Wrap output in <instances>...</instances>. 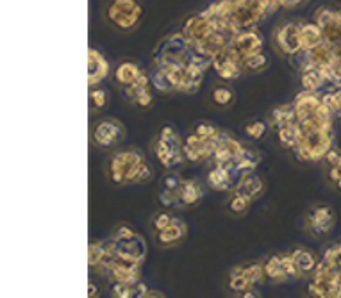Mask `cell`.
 I'll return each mask as SVG.
<instances>
[{"label":"cell","mask_w":341,"mask_h":298,"mask_svg":"<svg viewBox=\"0 0 341 298\" xmlns=\"http://www.w3.org/2000/svg\"><path fill=\"white\" fill-rule=\"evenodd\" d=\"M143 9L138 0H113L107 9V18L120 31H130L138 25Z\"/></svg>","instance_id":"1"},{"label":"cell","mask_w":341,"mask_h":298,"mask_svg":"<svg viewBox=\"0 0 341 298\" xmlns=\"http://www.w3.org/2000/svg\"><path fill=\"white\" fill-rule=\"evenodd\" d=\"M125 136V129L118 120H106V122H100L99 125L93 130V140L99 147L109 148L116 145L118 141L123 140Z\"/></svg>","instance_id":"2"},{"label":"cell","mask_w":341,"mask_h":298,"mask_svg":"<svg viewBox=\"0 0 341 298\" xmlns=\"http://www.w3.org/2000/svg\"><path fill=\"white\" fill-rule=\"evenodd\" d=\"M143 159H141V155L138 154V152L130 150V152H118V154L115 155L113 159H111L109 163V172H111V180H113L115 184H122V182H127V173H129V170L132 168L134 165H138V163H141Z\"/></svg>","instance_id":"3"},{"label":"cell","mask_w":341,"mask_h":298,"mask_svg":"<svg viewBox=\"0 0 341 298\" xmlns=\"http://www.w3.org/2000/svg\"><path fill=\"white\" fill-rule=\"evenodd\" d=\"M263 36L257 31H245V32H238L236 38L231 41V47L239 54V57H246L252 56V54L263 52Z\"/></svg>","instance_id":"4"},{"label":"cell","mask_w":341,"mask_h":298,"mask_svg":"<svg viewBox=\"0 0 341 298\" xmlns=\"http://www.w3.org/2000/svg\"><path fill=\"white\" fill-rule=\"evenodd\" d=\"M275 41H277L279 49L286 54H297L302 52V45H300V25L299 24H289L282 25L275 34Z\"/></svg>","instance_id":"5"},{"label":"cell","mask_w":341,"mask_h":298,"mask_svg":"<svg viewBox=\"0 0 341 298\" xmlns=\"http://www.w3.org/2000/svg\"><path fill=\"white\" fill-rule=\"evenodd\" d=\"M155 155H157L159 163L166 168H173V166L180 165L184 161L183 154V145L180 143H170L159 137L157 143H155Z\"/></svg>","instance_id":"6"},{"label":"cell","mask_w":341,"mask_h":298,"mask_svg":"<svg viewBox=\"0 0 341 298\" xmlns=\"http://www.w3.org/2000/svg\"><path fill=\"white\" fill-rule=\"evenodd\" d=\"M109 74V63L106 61V57L95 49L88 50V84L89 88H93L95 84H99L100 81L107 77Z\"/></svg>","instance_id":"7"},{"label":"cell","mask_w":341,"mask_h":298,"mask_svg":"<svg viewBox=\"0 0 341 298\" xmlns=\"http://www.w3.org/2000/svg\"><path fill=\"white\" fill-rule=\"evenodd\" d=\"M307 221H309V227L313 228L314 234H327L334 225V213L331 207H316L309 213Z\"/></svg>","instance_id":"8"},{"label":"cell","mask_w":341,"mask_h":298,"mask_svg":"<svg viewBox=\"0 0 341 298\" xmlns=\"http://www.w3.org/2000/svg\"><path fill=\"white\" fill-rule=\"evenodd\" d=\"M234 193L248 197L250 200H256L264 193V182L261 177L254 175V173H245L243 179L238 182V186L234 188Z\"/></svg>","instance_id":"9"},{"label":"cell","mask_w":341,"mask_h":298,"mask_svg":"<svg viewBox=\"0 0 341 298\" xmlns=\"http://www.w3.org/2000/svg\"><path fill=\"white\" fill-rule=\"evenodd\" d=\"M324 43V31L318 24H304L300 25V45L302 52H309L314 47Z\"/></svg>","instance_id":"10"},{"label":"cell","mask_w":341,"mask_h":298,"mask_svg":"<svg viewBox=\"0 0 341 298\" xmlns=\"http://www.w3.org/2000/svg\"><path fill=\"white\" fill-rule=\"evenodd\" d=\"M177 193H179V205L195 207L200 202L204 191H202V186L197 180H183V184H180Z\"/></svg>","instance_id":"11"},{"label":"cell","mask_w":341,"mask_h":298,"mask_svg":"<svg viewBox=\"0 0 341 298\" xmlns=\"http://www.w3.org/2000/svg\"><path fill=\"white\" fill-rule=\"evenodd\" d=\"M320 104H322L320 97H318L314 91H307V89H306L304 93L297 95L295 104H293V107H295V112H297V118L300 120V118H304V116H307V114H313Z\"/></svg>","instance_id":"12"},{"label":"cell","mask_w":341,"mask_h":298,"mask_svg":"<svg viewBox=\"0 0 341 298\" xmlns=\"http://www.w3.org/2000/svg\"><path fill=\"white\" fill-rule=\"evenodd\" d=\"M232 173L234 170H229L225 166H218L216 165L211 172L208 173V182L213 190L216 191H227L231 190V182H232Z\"/></svg>","instance_id":"13"},{"label":"cell","mask_w":341,"mask_h":298,"mask_svg":"<svg viewBox=\"0 0 341 298\" xmlns=\"http://www.w3.org/2000/svg\"><path fill=\"white\" fill-rule=\"evenodd\" d=\"M259 161H261V155L257 154V152L243 148L241 154L234 159V172L241 173V175H245V173H252L254 170H256V166L259 165Z\"/></svg>","instance_id":"14"},{"label":"cell","mask_w":341,"mask_h":298,"mask_svg":"<svg viewBox=\"0 0 341 298\" xmlns=\"http://www.w3.org/2000/svg\"><path fill=\"white\" fill-rule=\"evenodd\" d=\"M184 236H186V225H184L180 220H175V218H173L172 223H170L165 231H161L157 234V239L161 245H173V243L180 241Z\"/></svg>","instance_id":"15"},{"label":"cell","mask_w":341,"mask_h":298,"mask_svg":"<svg viewBox=\"0 0 341 298\" xmlns=\"http://www.w3.org/2000/svg\"><path fill=\"white\" fill-rule=\"evenodd\" d=\"M141 70L136 63H130V61H125V63L118 64V68L115 70V77L116 81L122 86H130L138 77H140Z\"/></svg>","instance_id":"16"},{"label":"cell","mask_w":341,"mask_h":298,"mask_svg":"<svg viewBox=\"0 0 341 298\" xmlns=\"http://www.w3.org/2000/svg\"><path fill=\"white\" fill-rule=\"evenodd\" d=\"M299 123H289V125L279 127V141L282 147L295 148L299 143Z\"/></svg>","instance_id":"17"},{"label":"cell","mask_w":341,"mask_h":298,"mask_svg":"<svg viewBox=\"0 0 341 298\" xmlns=\"http://www.w3.org/2000/svg\"><path fill=\"white\" fill-rule=\"evenodd\" d=\"M324 82H325L324 77H322V74L318 72L316 66L304 68V72H302V86H304V89H307V91H316V89L320 88Z\"/></svg>","instance_id":"18"},{"label":"cell","mask_w":341,"mask_h":298,"mask_svg":"<svg viewBox=\"0 0 341 298\" xmlns=\"http://www.w3.org/2000/svg\"><path fill=\"white\" fill-rule=\"evenodd\" d=\"M229 288H231V291H236V293H245L246 289L252 288V282H250L248 279L245 277V273H243V268H241V266L234 268V270L231 271V279H229Z\"/></svg>","instance_id":"19"},{"label":"cell","mask_w":341,"mask_h":298,"mask_svg":"<svg viewBox=\"0 0 341 298\" xmlns=\"http://www.w3.org/2000/svg\"><path fill=\"white\" fill-rule=\"evenodd\" d=\"M107 271H109L111 279H115L116 282H127V284H136V282L140 281V271L125 270V268L118 266V264H111V266L107 268Z\"/></svg>","instance_id":"20"},{"label":"cell","mask_w":341,"mask_h":298,"mask_svg":"<svg viewBox=\"0 0 341 298\" xmlns=\"http://www.w3.org/2000/svg\"><path fill=\"white\" fill-rule=\"evenodd\" d=\"M291 256H293V259H295L299 270L302 271V275L314 271V268H316V261H314L313 254L306 252V250H295Z\"/></svg>","instance_id":"21"},{"label":"cell","mask_w":341,"mask_h":298,"mask_svg":"<svg viewBox=\"0 0 341 298\" xmlns=\"http://www.w3.org/2000/svg\"><path fill=\"white\" fill-rule=\"evenodd\" d=\"M150 177H152L150 166H148L145 161H141V163L134 165L132 168L129 170L125 180L127 182H147V180H150Z\"/></svg>","instance_id":"22"},{"label":"cell","mask_w":341,"mask_h":298,"mask_svg":"<svg viewBox=\"0 0 341 298\" xmlns=\"http://www.w3.org/2000/svg\"><path fill=\"white\" fill-rule=\"evenodd\" d=\"M281 257L282 256H274V257H270L266 263H264V275H266V277H270L271 281H277V282L288 279L284 271H282Z\"/></svg>","instance_id":"23"},{"label":"cell","mask_w":341,"mask_h":298,"mask_svg":"<svg viewBox=\"0 0 341 298\" xmlns=\"http://www.w3.org/2000/svg\"><path fill=\"white\" fill-rule=\"evenodd\" d=\"M147 89H150V79H148V75L147 74H143L141 72L140 74V77L136 79V81L132 82L130 86H125V91H127V95L130 97V99H136L140 93H143V91H147Z\"/></svg>","instance_id":"24"},{"label":"cell","mask_w":341,"mask_h":298,"mask_svg":"<svg viewBox=\"0 0 341 298\" xmlns=\"http://www.w3.org/2000/svg\"><path fill=\"white\" fill-rule=\"evenodd\" d=\"M241 64H243V68H246V70L257 72V70H263V68L268 64V57L264 56L263 52H257V54H252V56L243 57Z\"/></svg>","instance_id":"25"},{"label":"cell","mask_w":341,"mask_h":298,"mask_svg":"<svg viewBox=\"0 0 341 298\" xmlns=\"http://www.w3.org/2000/svg\"><path fill=\"white\" fill-rule=\"evenodd\" d=\"M234 100V91L227 86H218V88L213 89V102L220 107H227Z\"/></svg>","instance_id":"26"},{"label":"cell","mask_w":341,"mask_h":298,"mask_svg":"<svg viewBox=\"0 0 341 298\" xmlns=\"http://www.w3.org/2000/svg\"><path fill=\"white\" fill-rule=\"evenodd\" d=\"M104 256H106V246H104V243H92V245H89L88 248L89 266H100Z\"/></svg>","instance_id":"27"},{"label":"cell","mask_w":341,"mask_h":298,"mask_svg":"<svg viewBox=\"0 0 341 298\" xmlns=\"http://www.w3.org/2000/svg\"><path fill=\"white\" fill-rule=\"evenodd\" d=\"M252 202L254 200H250L248 197H243V195L234 193L231 198V202H229V209H231V213H234V214H243L246 209H248Z\"/></svg>","instance_id":"28"},{"label":"cell","mask_w":341,"mask_h":298,"mask_svg":"<svg viewBox=\"0 0 341 298\" xmlns=\"http://www.w3.org/2000/svg\"><path fill=\"white\" fill-rule=\"evenodd\" d=\"M89 105H92L93 109H104L107 105V93L106 89L102 88H95L93 86L92 89H89Z\"/></svg>","instance_id":"29"},{"label":"cell","mask_w":341,"mask_h":298,"mask_svg":"<svg viewBox=\"0 0 341 298\" xmlns=\"http://www.w3.org/2000/svg\"><path fill=\"white\" fill-rule=\"evenodd\" d=\"M281 264H282V271H284L288 279L302 277V271L299 270V266H297V263H295V259H293L291 254H289V256H282Z\"/></svg>","instance_id":"30"},{"label":"cell","mask_w":341,"mask_h":298,"mask_svg":"<svg viewBox=\"0 0 341 298\" xmlns=\"http://www.w3.org/2000/svg\"><path fill=\"white\" fill-rule=\"evenodd\" d=\"M243 273H245V277L252 282V286H256L257 282L263 281L264 266H261V264H248V266L243 268Z\"/></svg>","instance_id":"31"},{"label":"cell","mask_w":341,"mask_h":298,"mask_svg":"<svg viewBox=\"0 0 341 298\" xmlns=\"http://www.w3.org/2000/svg\"><path fill=\"white\" fill-rule=\"evenodd\" d=\"M336 14H338L336 11L327 9V7H322V9L316 13V21H314V24H318L322 31H325V29H327L329 25L336 20Z\"/></svg>","instance_id":"32"},{"label":"cell","mask_w":341,"mask_h":298,"mask_svg":"<svg viewBox=\"0 0 341 298\" xmlns=\"http://www.w3.org/2000/svg\"><path fill=\"white\" fill-rule=\"evenodd\" d=\"M266 123L264 122H250L245 125V134L252 140H261L266 134Z\"/></svg>","instance_id":"33"},{"label":"cell","mask_w":341,"mask_h":298,"mask_svg":"<svg viewBox=\"0 0 341 298\" xmlns=\"http://www.w3.org/2000/svg\"><path fill=\"white\" fill-rule=\"evenodd\" d=\"M111 291H113V296H116V298H130V296H134V284L116 282Z\"/></svg>","instance_id":"34"},{"label":"cell","mask_w":341,"mask_h":298,"mask_svg":"<svg viewBox=\"0 0 341 298\" xmlns=\"http://www.w3.org/2000/svg\"><path fill=\"white\" fill-rule=\"evenodd\" d=\"M159 202L163 203L165 207H175L179 205V193L177 191H172V190H163L161 195H159Z\"/></svg>","instance_id":"35"},{"label":"cell","mask_w":341,"mask_h":298,"mask_svg":"<svg viewBox=\"0 0 341 298\" xmlns=\"http://www.w3.org/2000/svg\"><path fill=\"white\" fill-rule=\"evenodd\" d=\"M172 221H173V218L170 216L168 213H159V214H155V218L152 220V227H154L157 232H161V231H165Z\"/></svg>","instance_id":"36"},{"label":"cell","mask_w":341,"mask_h":298,"mask_svg":"<svg viewBox=\"0 0 341 298\" xmlns=\"http://www.w3.org/2000/svg\"><path fill=\"white\" fill-rule=\"evenodd\" d=\"M195 134H198L200 137H215L216 134H218V130H216L215 125H211V123H198L197 129H195Z\"/></svg>","instance_id":"37"},{"label":"cell","mask_w":341,"mask_h":298,"mask_svg":"<svg viewBox=\"0 0 341 298\" xmlns=\"http://www.w3.org/2000/svg\"><path fill=\"white\" fill-rule=\"evenodd\" d=\"M180 184H183V180H180L179 177L175 175V173H170V175H165V177H163V186H165L166 190L179 191Z\"/></svg>","instance_id":"38"},{"label":"cell","mask_w":341,"mask_h":298,"mask_svg":"<svg viewBox=\"0 0 341 298\" xmlns=\"http://www.w3.org/2000/svg\"><path fill=\"white\" fill-rule=\"evenodd\" d=\"M159 137H161V140H165V141H170V143H180V140H179V136H177L175 129H173V127H170V125L163 127Z\"/></svg>","instance_id":"39"},{"label":"cell","mask_w":341,"mask_h":298,"mask_svg":"<svg viewBox=\"0 0 341 298\" xmlns=\"http://www.w3.org/2000/svg\"><path fill=\"white\" fill-rule=\"evenodd\" d=\"M115 238L118 239V241H122V239H134V238H138V234L130 227H127V225H120L118 231H116V234H115Z\"/></svg>","instance_id":"40"},{"label":"cell","mask_w":341,"mask_h":298,"mask_svg":"<svg viewBox=\"0 0 341 298\" xmlns=\"http://www.w3.org/2000/svg\"><path fill=\"white\" fill-rule=\"evenodd\" d=\"M134 102H136V104L140 105L141 109H147V107H150V105H152V102H154V97H152L150 89H147V91L140 93V95L134 99Z\"/></svg>","instance_id":"41"},{"label":"cell","mask_w":341,"mask_h":298,"mask_svg":"<svg viewBox=\"0 0 341 298\" xmlns=\"http://www.w3.org/2000/svg\"><path fill=\"white\" fill-rule=\"evenodd\" d=\"M325 157H327V161L331 163V166H339L341 165V154H338V152L329 150Z\"/></svg>","instance_id":"42"},{"label":"cell","mask_w":341,"mask_h":298,"mask_svg":"<svg viewBox=\"0 0 341 298\" xmlns=\"http://www.w3.org/2000/svg\"><path fill=\"white\" fill-rule=\"evenodd\" d=\"M147 286L143 284V282L138 281L136 284H134V296H145V293H147Z\"/></svg>","instance_id":"43"},{"label":"cell","mask_w":341,"mask_h":298,"mask_svg":"<svg viewBox=\"0 0 341 298\" xmlns=\"http://www.w3.org/2000/svg\"><path fill=\"white\" fill-rule=\"evenodd\" d=\"M329 175H331V179L336 182V180H338L341 177V166H332L331 172H329Z\"/></svg>","instance_id":"44"},{"label":"cell","mask_w":341,"mask_h":298,"mask_svg":"<svg viewBox=\"0 0 341 298\" xmlns=\"http://www.w3.org/2000/svg\"><path fill=\"white\" fill-rule=\"evenodd\" d=\"M154 296L163 298V296H165V293L155 291V289H147V293H145V296H143V298H154Z\"/></svg>","instance_id":"45"},{"label":"cell","mask_w":341,"mask_h":298,"mask_svg":"<svg viewBox=\"0 0 341 298\" xmlns=\"http://www.w3.org/2000/svg\"><path fill=\"white\" fill-rule=\"evenodd\" d=\"M302 0H279L281 7H295L297 4H300Z\"/></svg>","instance_id":"46"},{"label":"cell","mask_w":341,"mask_h":298,"mask_svg":"<svg viewBox=\"0 0 341 298\" xmlns=\"http://www.w3.org/2000/svg\"><path fill=\"white\" fill-rule=\"evenodd\" d=\"M88 296L93 298V296H99V288H97L93 282H89L88 284Z\"/></svg>","instance_id":"47"},{"label":"cell","mask_w":341,"mask_h":298,"mask_svg":"<svg viewBox=\"0 0 341 298\" xmlns=\"http://www.w3.org/2000/svg\"><path fill=\"white\" fill-rule=\"evenodd\" d=\"M243 296H245V298H254V296H257V293H254L252 289H246L245 295H243Z\"/></svg>","instance_id":"48"},{"label":"cell","mask_w":341,"mask_h":298,"mask_svg":"<svg viewBox=\"0 0 341 298\" xmlns=\"http://www.w3.org/2000/svg\"><path fill=\"white\" fill-rule=\"evenodd\" d=\"M336 186H338V190L341 191V177H339V179H338V180H336Z\"/></svg>","instance_id":"49"},{"label":"cell","mask_w":341,"mask_h":298,"mask_svg":"<svg viewBox=\"0 0 341 298\" xmlns=\"http://www.w3.org/2000/svg\"><path fill=\"white\" fill-rule=\"evenodd\" d=\"M339 166H341V165H339Z\"/></svg>","instance_id":"50"}]
</instances>
